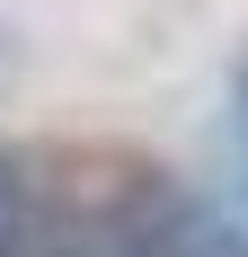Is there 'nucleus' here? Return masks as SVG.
<instances>
[{"label": "nucleus", "instance_id": "1", "mask_svg": "<svg viewBox=\"0 0 248 257\" xmlns=\"http://www.w3.org/2000/svg\"><path fill=\"white\" fill-rule=\"evenodd\" d=\"M36 231H45V160L0 151V257H36Z\"/></svg>", "mask_w": 248, "mask_h": 257}, {"label": "nucleus", "instance_id": "2", "mask_svg": "<svg viewBox=\"0 0 248 257\" xmlns=\"http://www.w3.org/2000/svg\"><path fill=\"white\" fill-rule=\"evenodd\" d=\"M239 142H248V89H239Z\"/></svg>", "mask_w": 248, "mask_h": 257}]
</instances>
